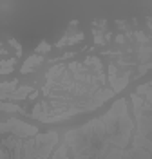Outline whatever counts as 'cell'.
<instances>
[{"label": "cell", "mask_w": 152, "mask_h": 159, "mask_svg": "<svg viewBox=\"0 0 152 159\" xmlns=\"http://www.w3.org/2000/svg\"><path fill=\"white\" fill-rule=\"evenodd\" d=\"M9 43L13 45V47H15V49H16V56H20V54H22V47H20V43H18V42H16L15 38H11V40H9Z\"/></svg>", "instance_id": "obj_15"}, {"label": "cell", "mask_w": 152, "mask_h": 159, "mask_svg": "<svg viewBox=\"0 0 152 159\" xmlns=\"http://www.w3.org/2000/svg\"><path fill=\"white\" fill-rule=\"evenodd\" d=\"M15 65H16V60H15V58H9V60L0 61V74H9L11 70L15 69Z\"/></svg>", "instance_id": "obj_10"}, {"label": "cell", "mask_w": 152, "mask_h": 159, "mask_svg": "<svg viewBox=\"0 0 152 159\" xmlns=\"http://www.w3.org/2000/svg\"><path fill=\"white\" fill-rule=\"evenodd\" d=\"M16 89H18V80H11V81L0 83V101L2 99H7L11 92H15Z\"/></svg>", "instance_id": "obj_7"}, {"label": "cell", "mask_w": 152, "mask_h": 159, "mask_svg": "<svg viewBox=\"0 0 152 159\" xmlns=\"http://www.w3.org/2000/svg\"><path fill=\"white\" fill-rule=\"evenodd\" d=\"M105 83L107 76L98 56L71 61L58 78L45 81L42 87L44 99L35 105L31 116L44 123H56L81 112H91L114 96Z\"/></svg>", "instance_id": "obj_1"}, {"label": "cell", "mask_w": 152, "mask_h": 159, "mask_svg": "<svg viewBox=\"0 0 152 159\" xmlns=\"http://www.w3.org/2000/svg\"><path fill=\"white\" fill-rule=\"evenodd\" d=\"M0 110H4V112H22V107L15 105V103H4V101H0Z\"/></svg>", "instance_id": "obj_11"}, {"label": "cell", "mask_w": 152, "mask_h": 159, "mask_svg": "<svg viewBox=\"0 0 152 159\" xmlns=\"http://www.w3.org/2000/svg\"><path fill=\"white\" fill-rule=\"evenodd\" d=\"M147 22H149V27L152 29V18H147Z\"/></svg>", "instance_id": "obj_18"}, {"label": "cell", "mask_w": 152, "mask_h": 159, "mask_svg": "<svg viewBox=\"0 0 152 159\" xmlns=\"http://www.w3.org/2000/svg\"><path fill=\"white\" fill-rule=\"evenodd\" d=\"M58 145V132H45L33 138L0 134V159H49Z\"/></svg>", "instance_id": "obj_3"}, {"label": "cell", "mask_w": 152, "mask_h": 159, "mask_svg": "<svg viewBox=\"0 0 152 159\" xmlns=\"http://www.w3.org/2000/svg\"><path fill=\"white\" fill-rule=\"evenodd\" d=\"M49 51H51V45H49V43H47V42H40V45L36 47V51H35V52L42 56L44 52H49Z\"/></svg>", "instance_id": "obj_12"}, {"label": "cell", "mask_w": 152, "mask_h": 159, "mask_svg": "<svg viewBox=\"0 0 152 159\" xmlns=\"http://www.w3.org/2000/svg\"><path fill=\"white\" fill-rule=\"evenodd\" d=\"M94 42H96L98 45H103V43H107V40L103 38V34H101V31L94 29Z\"/></svg>", "instance_id": "obj_14"}, {"label": "cell", "mask_w": 152, "mask_h": 159, "mask_svg": "<svg viewBox=\"0 0 152 159\" xmlns=\"http://www.w3.org/2000/svg\"><path fill=\"white\" fill-rule=\"evenodd\" d=\"M0 134H13L18 138H33V136H38L40 132L35 125H27L20 119H7V121L0 123Z\"/></svg>", "instance_id": "obj_4"}, {"label": "cell", "mask_w": 152, "mask_h": 159, "mask_svg": "<svg viewBox=\"0 0 152 159\" xmlns=\"http://www.w3.org/2000/svg\"><path fill=\"white\" fill-rule=\"evenodd\" d=\"M42 63H44V56H40V54H33V56H29V58L24 61V65L20 67V72L22 74L33 72V70L38 69V65H42Z\"/></svg>", "instance_id": "obj_6"}, {"label": "cell", "mask_w": 152, "mask_h": 159, "mask_svg": "<svg viewBox=\"0 0 152 159\" xmlns=\"http://www.w3.org/2000/svg\"><path fill=\"white\" fill-rule=\"evenodd\" d=\"M127 42V34H118L116 36V43H125Z\"/></svg>", "instance_id": "obj_16"}, {"label": "cell", "mask_w": 152, "mask_h": 159, "mask_svg": "<svg viewBox=\"0 0 152 159\" xmlns=\"http://www.w3.org/2000/svg\"><path fill=\"white\" fill-rule=\"evenodd\" d=\"M129 80H131V72H129V70H125L122 76H116V78H107V81H109V87L112 89V92L116 94V92H122V90L127 87Z\"/></svg>", "instance_id": "obj_5"}, {"label": "cell", "mask_w": 152, "mask_h": 159, "mask_svg": "<svg viewBox=\"0 0 152 159\" xmlns=\"http://www.w3.org/2000/svg\"><path fill=\"white\" fill-rule=\"evenodd\" d=\"M134 127L127 101L122 98L103 116L69 130L63 143L72 159H122L131 147Z\"/></svg>", "instance_id": "obj_2"}, {"label": "cell", "mask_w": 152, "mask_h": 159, "mask_svg": "<svg viewBox=\"0 0 152 159\" xmlns=\"http://www.w3.org/2000/svg\"><path fill=\"white\" fill-rule=\"evenodd\" d=\"M116 24H118V27H120V29H127V24H125L123 20H118Z\"/></svg>", "instance_id": "obj_17"}, {"label": "cell", "mask_w": 152, "mask_h": 159, "mask_svg": "<svg viewBox=\"0 0 152 159\" xmlns=\"http://www.w3.org/2000/svg\"><path fill=\"white\" fill-rule=\"evenodd\" d=\"M33 92H35V90H33V87H31V85H22V87H18L15 92H11L7 99H24V98H29Z\"/></svg>", "instance_id": "obj_8"}, {"label": "cell", "mask_w": 152, "mask_h": 159, "mask_svg": "<svg viewBox=\"0 0 152 159\" xmlns=\"http://www.w3.org/2000/svg\"><path fill=\"white\" fill-rule=\"evenodd\" d=\"M134 36H136V40H138L141 45H145V43L149 42V36H147L145 33H141V31H136V33H134Z\"/></svg>", "instance_id": "obj_13"}, {"label": "cell", "mask_w": 152, "mask_h": 159, "mask_svg": "<svg viewBox=\"0 0 152 159\" xmlns=\"http://www.w3.org/2000/svg\"><path fill=\"white\" fill-rule=\"evenodd\" d=\"M83 40V33H76V34H72V36H63L62 40H58V43H56V47H65V45H74V43H78Z\"/></svg>", "instance_id": "obj_9"}]
</instances>
